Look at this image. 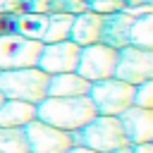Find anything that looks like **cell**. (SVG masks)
Returning <instances> with one entry per match:
<instances>
[{
	"label": "cell",
	"mask_w": 153,
	"mask_h": 153,
	"mask_svg": "<svg viewBox=\"0 0 153 153\" xmlns=\"http://www.w3.org/2000/svg\"><path fill=\"white\" fill-rule=\"evenodd\" d=\"M2 103H5V96H2V93H0V105H2Z\"/></svg>",
	"instance_id": "cell-28"
},
{
	"label": "cell",
	"mask_w": 153,
	"mask_h": 153,
	"mask_svg": "<svg viewBox=\"0 0 153 153\" xmlns=\"http://www.w3.org/2000/svg\"><path fill=\"white\" fill-rule=\"evenodd\" d=\"M134 105L153 110V81H143L134 86Z\"/></svg>",
	"instance_id": "cell-20"
},
{
	"label": "cell",
	"mask_w": 153,
	"mask_h": 153,
	"mask_svg": "<svg viewBox=\"0 0 153 153\" xmlns=\"http://www.w3.org/2000/svg\"><path fill=\"white\" fill-rule=\"evenodd\" d=\"M67 153H96V151H91V148H86V146H72Z\"/></svg>",
	"instance_id": "cell-26"
},
{
	"label": "cell",
	"mask_w": 153,
	"mask_h": 153,
	"mask_svg": "<svg viewBox=\"0 0 153 153\" xmlns=\"http://www.w3.org/2000/svg\"><path fill=\"white\" fill-rule=\"evenodd\" d=\"M143 5H153V0H127V7H143Z\"/></svg>",
	"instance_id": "cell-24"
},
{
	"label": "cell",
	"mask_w": 153,
	"mask_h": 153,
	"mask_svg": "<svg viewBox=\"0 0 153 153\" xmlns=\"http://www.w3.org/2000/svg\"><path fill=\"white\" fill-rule=\"evenodd\" d=\"M0 14L2 17L19 14V0H0Z\"/></svg>",
	"instance_id": "cell-22"
},
{
	"label": "cell",
	"mask_w": 153,
	"mask_h": 153,
	"mask_svg": "<svg viewBox=\"0 0 153 153\" xmlns=\"http://www.w3.org/2000/svg\"><path fill=\"white\" fill-rule=\"evenodd\" d=\"M122 122V129L127 134L129 143H146L153 141V110L146 108H127L122 115H117Z\"/></svg>",
	"instance_id": "cell-10"
},
{
	"label": "cell",
	"mask_w": 153,
	"mask_h": 153,
	"mask_svg": "<svg viewBox=\"0 0 153 153\" xmlns=\"http://www.w3.org/2000/svg\"><path fill=\"white\" fill-rule=\"evenodd\" d=\"M88 10L96 14H112V12H122L127 7V0H86Z\"/></svg>",
	"instance_id": "cell-19"
},
{
	"label": "cell",
	"mask_w": 153,
	"mask_h": 153,
	"mask_svg": "<svg viewBox=\"0 0 153 153\" xmlns=\"http://www.w3.org/2000/svg\"><path fill=\"white\" fill-rule=\"evenodd\" d=\"M115 65H117V50L105 45V43H91L79 50V62H76V74L84 76L86 81H100L115 76Z\"/></svg>",
	"instance_id": "cell-6"
},
{
	"label": "cell",
	"mask_w": 153,
	"mask_h": 153,
	"mask_svg": "<svg viewBox=\"0 0 153 153\" xmlns=\"http://www.w3.org/2000/svg\"><path fill=\"white\" fill-rule=\"evenodd\" d=\"M88 98L98 115H122L127 108L134 105V86L117 76L100 79L91 84Z\"/></svg>",
	"instance_id": "cell-4"
},
{
	"label": "cell",
	"mask_w": 153,
	"mask_h": 153,
	"mask_svg": "<svg viewBox=\"0 0 153 153\" xmlns=\"http://www.w3.org/2000/svg\"><path fill=\"white\" fill-rule=\"evenodd\" d=\"M131 153H153V141H146V143H131Z\"/></svg>",
	"instance_id": "cell-23"
},
{
	"label": "cell",
	"mask_w": 153,
	"mask_h": 153,
	"mask_svg": "<svg viewBox=\"0 0 153 153\" xmlns=\"http://www.w3.org/2000/svg\"><path fill=\"white\" fill-rule=\"evenodd\" d=\"M0 153H29L24 127H0Z\"/></svg>",
	"instance_id": "cell-18"
},
{
	"label": "cell",
	"mask_w": 153,
	"mask_h": 153,
	"mask_svg": "<svg viewBox=\"0 0 153 153\" xmlns=\"http://www.w3.org/2000/svg\"><path fill=\"white\" fill-rule=\"evenodd\" d=\"M129 45L153 50V12L134 17V24L129 29Z\"/></svg>",
	"instance_id": "cell-16"
},
{
	"label": "cell",
	"mask_w": 153,
	"mask_h": 153,
	"mask_svg": "<svg viewBox=\"0 0 153 153\" xmlns=\"http://www.w3.org/2000/svg\"><path fill=\"white\" fill-rule=\"evenodd\" d=\"M5 31H10V17L0 14V33H5Z\"/></svg>",
	"instance_id": "cell-25"
},
{
	"label": "cell",
	"mask_w": 153,
	"mask_h": 153,
	"mask_svg": "<svg viewBox=\"0 0 153 153\" xmlns=\"http://www.w3.org/2000/svg\"><path fill=\"white\" fill-rule=\"evenodd\" d=\"M45 24H48V14L22 12V14H12L10 17V31H14V33H19L24 38H33V41L43 38Z\"/></svg>",
	"instance_id": "cell-15"
},
{
	"label": "cell",
	"mask_w": 153,
	"mask_h": 153,
	"mask_svg": "<svg viewBox=\"0 0 153 153\" xmlns=\"http://www.w3.org/2000/svg\"><path fill=\"white\" fill-rule=\"evenodd\" d=\"M41 41L24 38L14 31L0 33V69H24L36 67L41 57Z\"/></svg>",
	"instance_id": "cell-5"
},
{
	"label": "cell",
	"mask_w": 153,
	"mask_h": 153,
	"mask_svg": "<svg viewBox=\"0 0 153 153\" xmlns=\"http://www.w3.org/2000/svg\"><path fill=\"white\" fill-rule=\"evenodd\" d=\"M48 79L38 67H24V69H0V93L12 100H24L38 105L48 96Z\"/></svg>",
	"instance_id": "cell-3"
},
{
	"label": "cell",
	"mask_w": 153,
	"mask_h": 153,
	"mask_svg": "<svg viewBox=\"0 0 153 153\" xmlns=\"http://www.w3.org/2000/svg\"><path fill=\"white\" fill-rule=\"evenodd\" d=\"M33 120H36V105L33 103L5 98V103L0 105V127H26Z\"/></svg>",
	"instance_id": "cell-14"
},
{
	"label": "cell",
	"mask_w": 153,
	"mask_h": 153,
	"mask_svg": "<svg viewBox=\"0 0 153 153\" xmlns=\"http://www.w3.org/2000/svg\"><path fill=\"white\" fill-rule=\"evenodd\" d=\"M100 26H103V14H96L91 10L74 14L72 29H69V41H74L79 48L100 43Z\"/></svg>",
	"instance_id": "cell-12"
},
{
	"label": "cell",
	"mask_w": 153,
	"mask_h": 153,
	"mask_svg": "<svg viewBox=\"0 0 153 153\" xmlns=\"http://www.w3.org/2000/svg\"><path fill=\"white\" fill-rule=\"evenodd\" d=\"M110 153H131V143H127V146H120V148H115V151H110Z\"/></svg>",
	"instance_id": "cell-27"
},
{
	"label": "cell",
	"mask_w": 153,
	"mask_h": 153,
	"mask_svg": "<svg viewBox=\"0 0 153 153\" xmlns=\"http://www.w3.org/2000/svg\"><path fill=\"white\" fill-rule=\"evenodd\" d=\"M79 45L74 41H55V43H43L41 57H38V69L45 74H65V72H76L79 62Z\"/></svg>",
	"instance_id": "cell-9"
},
{
	"label": "cell",
	"mask_w": 153,
	"mask_h": 153,
	"mask_svg": "<svg viewBox=\"0 0 153 153\" xmlns=\"http://www.w3.org/2000/svg\"><path fill=\"white\" fill-rule=\"evenodd\" d=\"M115 76L136 86L143 81H153V50L124 45L117 50V65Z\"/></svg>",
	"instance_id": "cell-7"
},
{
	"label": "cell",
	"mask_w": 153,
	"mask_h": 153,
	"mask_svg": "<svg viewBox=\"0 0 153 153\" xmlns=\"http://www.w3.org/2000/svg\"><path fill=\"white\" fill-rule=\"evenodd\" d=\"M91 81L79 76L76 72L65 74H50L48 79V96L50 98H74V96H88Z\"/></svg>",
	"instance_id": "cell-13"
},
{
	"label": "cell",
	"mask_w": 153,
	"mask_h": 153,
	"mask_svg": "<svg viewBox=\"0 0 153 153\" xmlns=\"http://www.w3.org/2000/svg\"><path fill=\"white\" fill-rule=\"evenodd\" d=\"M72 14L65 12H53L48 14V24H45V33L41 38V43H55V41H67L69 38V29H72Z\"/></svg>",
	"instance_id": "cell-17"
},
{
	"label": "cell",
	"mask_w": 153,
	"mask_h": 153,
	"mask_svg": "<svg viewBox=\"0 0 153 153\" xmlns=\"http://www.w3.org/2000/svg\"><path fill=\"white\" fill-rule=\"evenodd\" d=\"M134 24V17L122 12H112L103 17V26H100V43L120 50L124 45H129V29Z\"/></svg>",
	"instance_id": "cell-11"
},
{
	"label": "cell",
	"mask_w": 153,
	"mask_h": 153,
	"mask_svg": "<svg viewBox=\"0 0 153 153\" xmlns=\"http://www.w3.org/2000/svg\"><path fill=\"white\" fill-rule=\"evenodd\" d=\"M72 139H74V146H86L96 153H110L129 143L117 115H96L81 129L72 131Z\"/></svg>",
	"instance_id": "cell-2"
},
{
	"label": "cell",
	"mask_w": 153,
	"mask_h": 153,
	"mask_svg": "<svg viewBox=\"0 0 153 153\" xmlns=\"http://www.w3.org/2000/svg\"><path fill=\"white\" fill-rule=\"evenodd\" d=\"M29 153H67L74 146L72 131H62L57 127H50L41 120H33L24 127Z\"/></svg>",
	"instance_id": "cell-8"
},
{
	"label": "cell",
	"mask_w": 153,
	"mask_h": 153,
	"mask_svg": "<svg viewBox=\"0 0 153 153\" xmlns=\"http://www.w3.org/2000/svg\"><path fill=\"white\" fill-rule=\"evenodd\" d=\"M88 10V5H86V0H62V12L65 14H81V12H86Z\"/></svg>",
	"instance_id": "cell-21"
},
{
	"label": "cell",
	"mask_w": 153,
	"mask_h": 153,
	"mask_svg": "<svg viewBox=\"0 0 153 153\" xmlns=\"http://www.w3.org/2000/svg\"><path fill=\"white\" fill-rule=\"evenodd\" d=\"M96 108L88 96H74V98H50L45 96L36 105V120L57 127L62 131H76L86 122L96 117Z\"/></svg>",
	"instance_id": "cell-1"
}]
</instances>
